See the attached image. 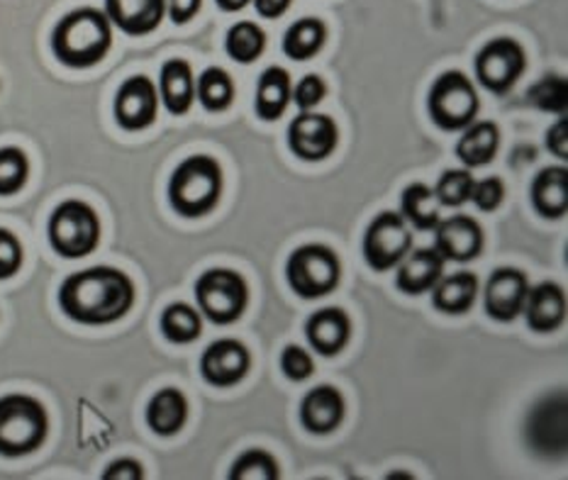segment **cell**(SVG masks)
<instances>
[{"label": "cell", "mask_w": 568, "mask_h": 480, "mask_svg": "<svg viewBox=\"0 0 568 480\" xmlns=\"http://www.w3.org/2000/svg\"><path fill=\"white\" fill-rule=\"evenodd\" d=\"M61 310L73 323L110 325L125 317L134 305V283L110 266H93L71 274L59 290Z\"/></svg>", "instance_id": "6da1fadb"}, {"label": "cell", "mask_w": 568, "mask_h": 480, "mask_svg": "<svg viewBox=\"0 0 568 480\" xmlns=\"http://www.w3.org/2000/svg\"><path fill=\"white\" fill-rule=\"evenodd\" d=\"M113 47V28L103 10L79 8L59 20L52 32V52L64 67L91 69Z\"/></svg>", "instance_id": "7a4b0ae2"}, {"label": "cell", "mask_w": 568, "mask_h": 480, "mask_svg": "<svg viewBox=\"0 0 568 480\" xmlns=\"http://www.w3.org/2000/svg\"><path fill=\"white\" fill-rule=\"evenodd\" d=\"M225 188L222 166L207 154L189 156L169 181V203L181 217L197 219L215 211Z\"/></svg>", "instance_id": "3957f363"}, {"label": "cell", "mask_w": 568, "mask_h": 480, "mask_svg": "<svg viewBox=\"0 0 568 480\" xmlns=\"http://www.w3.org/2000/svg\"><path fill=\"white\" fill-rule=\"evenodd\" d=\"M49 417L44 405L30 396L0 398V453L10 459L28 457L47 439Z\"/></svg>", "instance_id": "277c9868"}, {"label": "cell", "mask_w": 568, "mask_h": 480, "mask_svg": "<svg viewBox=\"0 0 568 480\" xmlns=\"http://www.w3.org/2000/svg\"><path fill=\"white\" fill-rule=\"evenodd\" d=\"M342 278V262L327 244H303L288 256L286 280L291 290L305 300L335 293Z\"/></svg>", "instance_id": "5b68a950"}, {"label": "cell", "mask_w": 568, "mask_h": 480, "mask_svg": "<svg viewBox=\"0 0 568 480\" xmlns=\"http://www.w3.org/2000/svg\"><path fill=\"white\" fill-rule=\"evenodd\" d=\"M427 110L435 125L444 132H462L476 122L480 101L474 81L464 71H444L432 83Z\"/></svg>", "instance_id": "8992f818"}, {"label": "cell", "mask_w": 568, "mask_h": 480, "mask_svg": "<svg viewBox=\"0 0 568 480\" xmlns=\"http://www.w3.org/2000/svg\"><path fill=\"white\" fill-rule=\"evenodd\" d=\"M195 300L213 325H234L250 305V288L232 268H210L195 280Z\"/></svg>", "instance_id": "52a82bcc"}, {"label": "cell", "mask_w": 568, "mask_h": 480, "mask_svg": "<svg viewBox=\"0 0 568 480\" xmlns=\"http://www.w3.org/2000/svg\"><path fill=\"white\" fill-rule=\"evenodd\" d=\"M101 242V219L83 201H64L49 217V244L64 258H83Z\"/></svg>", "instance_id": "ba28073f"}, {"label": "cell", "mask_w": 568, "mask_h": 480, "mask_svg": "<svg viewBox=\"0 0 568 480\" xmlns=\"http://www.w3.org/2000/svg\"><path fill=\"white\" fill-rule=\"evenodd\" d=\"M476 79L493 95H508L527 69V54L513 37H498L480 47L474 61Z\"/></svg>", "instance_id": "9c48e42d"}, {"label": "cell", "mask_w": 568, "mask_h": 480, "mask_svg": "<svg viewBox=\"0 0 568 480\" xmlns=\"http://www.w3.org/2000/svg\"><path fill=\"white\" fill-rule=\"evenodd\" d=\"M413 249V235L403 215L386 211L372 219L364 235V258L378 274L398 266Z\"/></svg>", "instance_id": "30bf717a"}, {"label": "cell", "mask_w": 568, "mask_h": 480, "mask_svg": "<svg viewBox=\"0 0 568 480\" xmlns=\"http://www.w3.org/2000/svg\"><path fill=\"white\" fill-rule=\"evenodd\" d=\"M291 152L303 162H325L339 146V127L329 115L307 110L291 122L288 127Z\"/></svg>", "instance_id": "8fae6325"}, {"label": "cell", "mask_w": 568, "mask_h": 480, "mask_svg": "<svg viewBox=\"0 0 568 480\" xmlns=\"http://www.w3.org/2000/svg\"><path fill=\"white\" fill-rule=\"evenodd\" d=\"M252 368V354L240 339H217L203 351L201 376L213 388H234Z\"/></svg>", "instance_id": "7c38bea8"}, {"label": "cell", "mask_w": 568, "mask_h": 480, "mask_svg": "<svg viewBox=\"0 0 568 480\" xmlns=\"http://www.w3.org/2000/svg\"><path fill=\"white\" fill-rule=\"evenodd\" d=\"M432 232H435V252L444 262L468 264L484 252V227L471 215H452L447 219H439Z\"/></svg>", "instance_id": "4fadbf2b"}, {"label": "cell", "mask_w": 568, "mask_h": 480, "mask_svg": "<svg viewBox=\"0 0 568 480\" xmlns=\"http://www.w3.org/2000/svg\"><path fill=\"white\" fill-rule=\"evenodd\" d=\"M159 113L156 85L146 76H132L115 95V120L122 130L140 132L154 125Z\"/></svg>", "instance_id": "5bb4252c"}, {"label": "cell", "mask_w": 568, "mask_h": 480, "mask_svg": "<svg viewBox=\"0 0 568 480\" xmlns=\"http://www.w3.org/2000/svg\"><path fill=\"white\" fill-rule=\"evenodd\" d=\"M527 293L529 280L520 268L493 270L484 293L488 317L496 319V323H513L515 317L523 315Z\"/></svg>", "instance_id": "9a60e30c"}, {"label": "cell", "mask_w": 568, "mask_h": 480, "mask_svg": "<svg viewBox=\"0 0 568 480\" xmlns=\"http://www.w3.org/2000/svg\"><path fill=\"white\" fill-rule=\"evenodd\" d=\"M344 396L335 386H315L301 400V425L311 435H332L344 422Z\"/></svg>", "instance_id": "2e32d148"}, {"label": "cell", "mask_w": 568, "mask_h": 480, "mask_svg": "<svg viewBox=\"0 0 568 480\" xmlns=\"http://www.w3.org/2000/svg\"><path fill=\"white\" fill-rule=\"evenodd\" d=\"M305 337L320 356H337L352 339V319L342 307H323L305 323Z\"/></svg>", "instance_id": "e0dca14e"}, {"label": "cell", "mask_w": 568, "mask_h": 480, "mask_svg": "<svg viewBox=\"0 0 568 480\" xmlns=\"http://www.w3.org/2000/svg\"><path fill=\"white\" fill-rule=\"evenodd\" d=\"M105 16L130 37L154 32L166 16V0H105Z\"/></svg>", "instance_id": "ac0fdd59"}, {"label": "cell", "mask_w": 568, "mask_h": 480, "mask_svg": "<svg viewBox=\"0 0 568 480\" xmlns=\"http://www.w3.org/2000/svg\"><path fill=\"white\" fill-rule=\"evenodd\" d=\"M523 315L527 317V327L532 331H539V335H549V331L559 329L566 319L564 288L554 280H545L539 283V286L529 288Z\"/></svg>", "instance_id": "d6986e66"}, {"label": "cell", "mask_w": 568, "mask_h": 480, "mask_svg": "<svg viewBox=\"0 0 568 480\" xmlns=\"http://www.w3.org/2000/svg\"><path fill=\"white\" fill-rule=\"evenodd\" d=\"M395 288L405 295H423L437 286L444 276V258L435 249L407 252L403 262L395 266Z\"/></svg>", "instance_id": "ffe728a7"}, {"label": "cell", "mask_w": 568, "mask_h": 480, "mask_svg": "<svg viewBox=\"0 0 568 480\" xmlns=\"http://www.w3.org/2000/svg\"><path fill=\"white\" fill-rule=\"evenodd\" d=\"M159 98L171 115H186L195 101V79L189 61L169 59L159 76Z\"/></svg>", "instance_id": "44dd1931"}, {"label": "cell", "mask_w": 568, "mask_h": 480, "mask_svg": "<svg viewBox=\"0 0 568 480\" xmlns=\"http://www.w3.org/2000/svg\"><path fill=\"white\" fill-rule=\"evenodd\" d=\"M532 205L545 219H561L568 211V168L547 166L532 181Z\"/></svg>", "instance_id": "7402d4cb"}, {"label": "cell", "mask_w": 568, "mask_h": 480, "mask_svg": "<svg viewBox=\"0 0 568 480\" xmlns=\"http://www.w3.org/2000/svg\"><path fill=\"white\" fill-rule=\"evenodd\" d=\"M500 150V130L496 122L490 120H476L468 125L462 134V140L456 142V156L462 159L466 168L488 166L496 159Z\"/></svg>", "instance_id": "603a6c76"}, {"label": "cell", "mask_w": 568, "mask_h": 480, "mask_svg": "<svg viewBox=\"0 0 568 480\" xmlns=\"http://www.w3.org/2000/svg\"><path fill=\"white\" fill-rule=\"evenodd\" d=\"M189 422V400L179 388H164L150 400L146 425L159 437H174Z\"/></svg>", "instance_id": "cb8c5ba5"}, {"label": "cell", "mask_w": 568, "mask_h": 480, "mask_svg": "<svg viewBox=\"0 0 568 480\" xmlns=\"http://www.w3.org/2000/svg\"><path fill=\"white\" fill-rule=\"evenodd\" d=\"M432 305L444 315H466L471 310L478 295V276L471 270H459V274L442 276L437 286L429 290Z\"/></svg>", "instance_id": "d4e9b609"}, {"label": "cell", "mask_w": 568, "mask_h": 480, "mask_svg": "<svg viewBox=\"0 0 568 480\" xmlns=\"http://www.w3.org/2000/svg\"><path fill=\"white\" fill-rule=\"evenodd\" d=\"M293 98V85L286 69L281 67H268L256 85V101L254 110L256 115L266 122H276Z\"/></svg>", "instance_id": "484cf974"}, {"label": "cell", "mask_w": 568, "mask_h": 480, "mask_svg": "<svg viewBox=\"0 0 568 480\" xmlns=\"http://www.w3.org/2000/svg\"><path fill=\"white\" fill-rule=\"evenodd\" d=\"M327 28L323 20L317 18H303L293 22L283 34V54L293 61H311L320 54V49L325 47Z\"/></svg>", "instance_id": "4316f807"}, {"label": "cell", "mask_w": 568, "mask_h": 480, "mask_svg": "<svg viewBox=\"0 0 568 480\" xmlns=\"http://www.w3.org/2000/svg\"><path fill=\"white\" fill-rule=\"evenodd\" d=\"M400 215L405 223H410L419 232L435 229L442 219L435 191L425 186V183H410V186L403 191Z\"/></svg>", "instance_id": "83f0119b"}, {"label": "cell", "mask_w": 568, "mask_h": 480, "mask_svg": "<svg viewBox=\"0 0 568 480\" xmlns=\"http://www.w3.org/2000/svg\"><path fill=\"white\" fill-rule=\"evenodd\" d=\"M266 49V32L256 22H237L232 24L225 37V52L237 64H254Z\"/></svg>", "instance_id": "f1b7e54d"}, {"label": "cell", "mask_w": 568, "mask_h": 480, "mask_svg": "<svg viewBox=\"0 0 568 480\" xmlns=\"http://www.w3.org/2000/svg\"><path fill=\"white\" fill-rule=\"evenodd\" d=\"M195 98L207 113H225L234 101V83L230 73L220 67H210L195 83Z\"/></svg>", "instance_id": "f546056e"}, {"label": "cell", "mask_w": 568, "mask_h": 480, "mask_svg": "<svg viewBox=\"0 0 568 480\" xmlns=\"http://www.w3.org/2000/svg\"><path fill=\"white\" fill-rule=\"evenodd\" d=\"M162 331L171 344H193L203 331V315L189 303L169 305L162 315Z\"/></svg>", "instance_id": "4dcf8cb0"}, {"label": "cell", "mask_w": 568, "mask_h": 480, "mask_svg": "<svg viewBox=\"0 0 568 480\" xmlns=\"http://www.w3.org/2000/svg\"><path fill=\"white\" fill-rule=\"evenodd\" d=\"M474 174L471 168H449L439 176L435 191V198L444 207H462L468 201H471V191H474Z\"/></svg>", "instance_id": "1f68e13d"}, {"label": "cell", "mask_w": 568, "mask_h": 480, "mask_svg": "<svg viewBox=\"0 0 568 480\" xmlns=\"http://www.w3.org/2000/svg\"><path fill=\"white\" fill-rule=\"evenodd\" d=\"M278 461L264 449H250L232 463L230 480H278Z\"/></svg>", "instance_id": "d6a6232c"}, {"label": "cell", "mask_w": 568, "mask_h": 480, "mask_svg": "<svg viewBox=\"0 0 568 480\" xmlns=\"http://www.w3.org/2000/svg\"><path fill=\"white\" fill-rule=\"evenodd\" d=\"M30 176V162L18 146L0 150V195H16L24 188Z\"/></svg>", "instance_id": "836d02e7"}, {"label": "cell", "mask_w": 568, "mask_h": 480, "mask_svg": "<svg viewBox=\"0 0 568 480\" xmlns=\"http://www.w3.org/2000/svg\"><path fill=\"white\" fill-rule=\"evenodd\" d=\"M529 101L547 113L564 115L566 110V81L561 76H545L529 89Z\"/></svg>", "instance_id": "e575fe53"}, {"label": "cell", "mask_w": 568, "mask_h": 480, "mask_svg": "<svg viewBox=\"0 0 568 480\" xmlns=\"http://www.w3.org/2000/svg\"><path fill=\"white\" fill-rule=\"evenodd\" d=\"M281 371L288 380H293V384H303V380L315 374V361L311 354L298 347V344H288V347L281 351Z\"/></svg>", "instance_id": "d590c367"}, {"label": "cell", "mask_w": 568, "mask_h": 480, "mask_svg": "<svg viewBox=\"0 0 568 480\" xmlns=\"http://www.w3.org/2000/svg\"><path fill=\"white\" fill-rule=\"evenodd\" d=\"M505 201V183L498 176H488L484 181L474 183L471 191V203H476V207L480 213H493L498 211Z\"/></svg>", "instance_id": "8d00e7d4"}, {"label": "cell", "mask_w": 568, "mask_h": 480, "mask_svg": "<svg viewBox=\"0 0 568 480\" xmlns=\"http://www.w3.org/2000/svg\"><path fill=\"white\" fill-rule=\"evenodd\" d=\"M325 95H327V83L320 79L317 73H307V76H303L301 83L293 89V101L303 110V113L317 108L325 101Z\"/></svg>", "instance_id": "74e56055"}, {"label": "cell", "mask_w": 568, "mask_h": 480, "mask_svg": "<svg viewBox=\"0 0 568 480\" xmlns=\"http://www.w3.org/2000/svg\"><path fill=\"white\" fill-rule=\"evenodd\" d=\"M22 266V244L8 229H0V280L12 278Z\"/></svg>", "instance_id": "f35d334b"}, {"label": "cell", "mask_w": 568, "mask_h": 480, "mask_svg": "<svg viewBox=\"0 0 568 480\" xmlns=\"http://www.w3.org/2000/svg\"><path fill=\"white\" fill-rule=\"evenodd\" d=\"M547 150L554 156L564 159V162L568 159V120H566V115H561L549 127V132H547Z\"/></svg>", "instance_id": "ab89813d"}, {"label": "cell", "mask_w": 568, "mask_h": 480, "mask_svg": "<svg viewBox=\"0 0 568 480\" xmlns=\"http://www.w3.org/2000/svg\"><path fill=\"white\" fill-rule=\"evenodd\" d=\"M201 6L203 0H166V12L174 24H186L197 16Z\"/></svg>", "instance_id": "60d3db41"}, {"label": "cell", "mask_w": 568, "mask_h": 480, "mask_svg": "<svg viewBox=\"0 0 568 480\" xmlns=\"http://www.w3.org/2000/svg\"><path fill=\"white\" fill-rule=\"evenodd\" d=\"M105 480H140L144 478V471L140 461L134 459H118L108 466V471L103 473Z\"/></svg>", "instance_id": "b9f144b4"}, {"label": "cell", "mask_w": 568, "mask_h": 480, "mask_svg": "<svg viewBox=\"0 0 568 480\" xmlns=\"http://www.w3.org/2000/svg\"><path fill=\"white\" fill-rule=\"evenodd\" d=\"M293 0H254V8L264 20H278L286 16Z\"/></svg>", "instance_id": "7bdbcfd3"}, {"label": "cell", "mask_w": 568, "mask_h": 480, "mask_svg": "<svg viewBox=\"0 0 568 480\" xmlns=\"http://www.w3.org/2000/svg\"><path fill=\"white\" fill-rule=\"evenodd\" d=\"M215 3L220 10H225V12H240L250 6V0H215Z\"/></svg>", "instance_id": "ee69618b"}]
</instances>
